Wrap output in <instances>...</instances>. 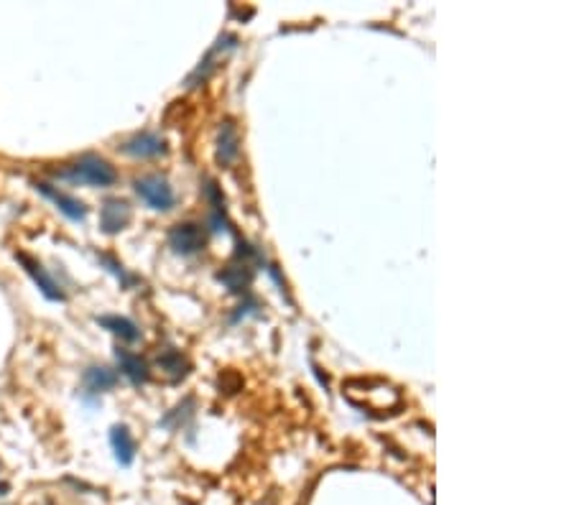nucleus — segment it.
<instances>
[{
    "mask_svg": "<svg viewBox=\"0 0 574 505\" xmlns=\"http://www.w3.org/2000/svg\"><path fill=\"white\" fill-rule=\"evenodd\" d=\"M133 189L151 209L166 212V209L174 207V189L169 186V181H166L164 176H158V174H149V176L135 179Z\"/></svg>",
    "mask_w": 574,
    "mask_h": 505,
    "instance_id": "7ed1b4c3",
    "label": "nucleus"
},
{
    "mask_svg": "<svg viewBox=\"0 0 574 505\" xmlns=\"http://www.w3.org/2000/svg\"><path fill=\"white\" fill-rule=\"evenodd\" d=\"M123 153L135 158H156L166 153V141L158 133H138L120 146Z\"/></svg>",
    "mask_w": 574,
    "mask_h": 505,
    "instance_id": "0eeeda50",
    "label": "nucleus"
},
{
    "mask_svg": "<svg viewBox=\"0 0 574 505\" xmlns=\"http://www.w3.org/2000/svg\"><path fill=\"white\" fill-rule=\"evenodd\" d=\"M240 156V133L238 126L232 120L220 123V133H217V164L230 166Z\"/></svg>",
    "mask_w": 574,
    "mask_h": 505,
    "instance_id": "1a4fd4ad",
    "label": "nucleus"
},
{
    "mask_svg": "<svg viewBox=\"0 0 574 505\" xmlns=\"http://www.w3.org/2000/svg\"><path fill=\"white\" fill-rule=\"evenodd\" d=\"M115 357H118V365L120 370H123V375H126L130 383L143 386V383L151 378L149 365H146V360H143L141 355H133V352H128V349H118Z\"/></svg>",
    "mask_w": 574,
    "mask_h": 505,
    "instance_id": "9d476101",
    "label": "nucleus"
},
{
    "mask_svg": "<svg viewBox=\"0 0 574 505\" xmlns=\"http://www.w3.org/2000/svg\"><path fill=\"white\" fill-rule=\"evenodd\" d=\"M130 217H133V209L126 199H107L100 209V227L107 235H115L130 225Z\"/></svg>",
    "mask_w": 574,
    "mask_h": 505,
    "instance_id": "39448f33",
    "label": "nucleus"
},
{
    "mask_svg": "<svg viewBox=\"0 0 574 505\" xmlns=\"http://www.w3.org/2000/svg\"><path fill=\"white\" fill-rule=\"evenodd\" d=\"M156 365L161 368V372H164L166 378L169 380H181V378H187V372H189V360L181 352H176V349H166L164 355H158V360H156Z\"/></svg>",
    "mask_w": 574,
    "mask_h": 505,
    "instance_id": "ddd939ff",
    "label": "nucleus"
},
{
    "mask_svg": "<svg viewBox=\"0 0 574 505\" xmlns=\"http://www.w3.org/2000/svg\"><path fill=\"white\" fill-rule=\"evenodd\" d=\"M15 258L21 260L23 263V268H26V273L36 281V286L41 289V294H44L49 301H64V291L56 286V281H54L52 276L46 273L44 271V266L38 263V260H33L29 255V252H15Z\"/></svg>",
    "mask_w": 574,
    "mask_h": 505,
    "instance_id": "423d86ee",
    "label": "nucleus"
},
{
    "mask_svg": "<svg viewBox=\"0 0 574 505\" xmlns=\"http://www.w3.org/2000/svg\"><path fill=\"white\" fill-rule=\"evenodd\" d=\"M33 186H36V189L44 194V197H49V199H52L54 204H56V207H59L61 212L69 217V220H75V223H82L84 217H87V207H84L80 199H75L72 194H64L61 189H56V186H52V184H46V181H36Z\"/></svg>",
    "mask_w": 574,
    "mask_h": 505,
    "instance_id": "6e6552de",
    "label": "nucleus"
},
{
    "mask_svg": "<svg viewBox=\"0 0 574 505\" xmlns=\"http://www.w3.org/2000/svg\"><path fill=\"white\" fill-rule=\"evenodd\" d=\"M169 246L179 255H194V252L204 250L207 246V232L197 223H179L174 225L169 232Z\"/></svg>",
    "mask_w": 574,
    "mask_h": 505,
    "instance_id": "20e7f679",
    "label": "nucleus"
},
{
    "mask_svg": "<svg viewBox=\"0 0 574 505\" xmlns=\"http://www.w3.org/2000/svg\"><path fill=\"white\" fill-rule=\"evenodd\" d=\"M217 281H222L230 291H243L253 281V271H250L248 263H232V266L222 268L217 273Z\"/></svg>",
    "mask_w": 574,
    "mask_h": 505,
    "instance_id": "f8f14e48",
    "label": "nucleus"
},
{
    "mask_svg": "<svg viewBox=\"0 0 574 505\" xmlns=\"http://www.w3.org/2000/svg\"><path fill=\"white\" fill-rule=\"evenodd\" d=\"M115 383H118V375H115L110 368H90V370L84 372V388H87V393H105V391L115 388Z\"/></svg>",
    "mask_w": 574,
    "mask_h": 505,
    "instance_id": "4468645a",
    "label": "nucleus"
},
{
    "mask_svg": "<svg viewBox=\"0 0 574 505\" xmlns=\"http://www.w3.org/2000/svg\"><path fill=\"white\" fill-rule=\"evenodd\" d=\"M97 324H103L105 329H110L112 335L120 337V340H126V342H135V340H138V335H141L133 322L126 319V317H115V314L100 317V319H97Z\"/></svg>",
    "mask_w": 574,
    "mask_h": 505,
    "instance_id": "2eb2a0df",
    "label": "nucleus"
},
{
    "mask_svg": "<svg viewBox=\"0 0 574 505\" xmlns=\"http://www.w3.org/2000/svg\"><path fill=\"white\" fill-rule=\"evenodd\" d=\"M110 444H112V452H115V460H118L123 467H128V465L135 460V442L133 437H130L128 426H123V423L112 426Z\"/></svg>",
    "mask_w": 574,
    "mask_h": 505,
    "instance_id": "9b49d317",
    "label": "nucleus"
},
{
    "mask_svg": "<svg viewBox=\"0 0 574 505\" xmlns=\"http://www.w3.org/2000/svg\"><path fill=\"white\" fill-rule=\"evenodd\" d=\"M59 176L90 186H112L118 181V171H115V166L107 164L105 158L95 156V153H84L77 161L67 164V169H61Z\"/></svg>",
    "mask_w": 574,
    "mask_h": 505,
    "instance_id": "f03ea898",
    "label": "nucleus"
},
{
    "mask_svg": "<svg viewBox=\"0 0 574 505\" xmlns=\"http://www.w3.org/2000/svg\"><path fill=\"white\" fill-rule=\"evenodd\" d=\"M342 393L352 406L368 409L370 414H378V416L395 414V409H401V393H398V388H393L388 380H378V378L345 380Z\"/></svg>",
    "mask_w": 574,
    "mask_h": 505,
    "instance_id": "f257e3e1",
    "label": "nucleus"
}]
</instances>
